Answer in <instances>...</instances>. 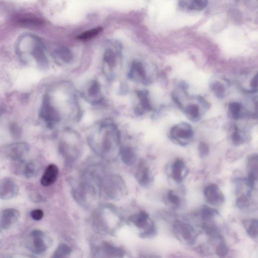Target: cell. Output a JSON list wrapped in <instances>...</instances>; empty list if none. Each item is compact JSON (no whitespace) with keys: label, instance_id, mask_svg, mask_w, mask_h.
<instances>
[{"label":"cell","instance_id":"obj_15","mask_svg":"<svg viewBox=\"0 0 258 258\" xmlns=\"http://www.w3.org/2000/svg\"><path fill=\"white\" fill-rule=\"evenodd\" d=\"M20 217V213L16 209L4 210L0 214V227L3 229H10L18 221Z\"/></svg>","mask_w":258,"mask_h":258},{"label":"cell","instance_id":"obj_13","mask_svg":"<svg viewBox=\"0 0 258 258\" xmlns=\"http://www.w3.org/2000/svg\"><path fill=\"white\" fill-rule=\"evenodd\" d=\"M247 178L246 179L247 186L252 189L257 182L258 174V158L256 154L250 155L247 162Z\"/></svg>","mask_w":258,"mask_h":258},{"label":"cell","instance_id":"obj_5","mask_svg":"<svg viewBox=\"0 0 258 258\" xmlns=\"http://www.w3.org/2000/svg\"><path fill=\"white\" fill-rule=\"evenodd\" d=\"M40 116L49 126H52L61 119L60 112L53 105L48 95H45L43 98Z\"/></svg>","mask_w":258,"mask_h":258},{"label":"cell","instance_id":"obj_8","mask_svg":"<svg viewBox=\"0 0 258 258\" xmlns=\"http://www.w3.org/2000/svg\"><path fill=\"white\" fill-rule=\"evenodd\" d=\"M170 136L172 139L176 141L180 145L184 146L186 145L184 141H187L191 138L193 131L190 124L181 123L171 128Z\"/></svg>","mask_w":258,"mask_h":258},{"label":"cell","instance_id":"obj_1","mask_svg":"<svg viewBox=\"0 0 258 258\" xmlns=\"http://www.w3.org/2000/svg\"><path fill=\"white\" fill-rule=\"evenodd\" d=\"M88 141L91 148L106 159H114L120 151L119 132L110 119L104 120L95 127Z\"/></svg>","mask_w":258,"mask_h":258},{"label":"cell","instance_id":"obj_22","mask_svg":"<svg viewBox=\"0 0 258 258\" xmlns=\"http://www.w3.org/2000/svg\"><path fill=\"white\" fill-rule=\"evenodd\" d=\"M58 174L57 167L53 164H49L45 169L41 178V184L44 186L52 185L56 181Z\"/></svg>","mask_w":258,"mask_h":258},{"label":"cell","instance_id":"obj_6","mask_svg":"<svg viewBox=\"0 0 258 258\" xmlns=\"http://www.w3.org/2000/svg\"><path fill=\"white\" fill-rule=\"evenodd\" d=\"M173 230L176 237L181 241L188 245L195 242L197 235L191 225L177 220L173 224Z\"/></svg>","mask_w":258,"mask_h":258},{"label":"cell","instance_id":"obj_10","mask_svg":"<svg viewBox=\"0 0 258 258\" xmlns=\"http://www.w3.org/2000/svg\"><path fill=\"white\" fill-rule=\"evenodd\" d=\"M19 192L16 181L10 177H4L0 180V199L9 200L15 198Z\"/></svg>","mask_w":258,"mask_h":258},{"label":"cell","instance_id":"obj_32","mask_svg":"<svg viewBox=\"0 0 258 258\" xmlns=\"http://www.w3.org/2000/svg\"><path fill=\"white\" fill-rule=\"evenodd\" d=\"M56 55L60 60L65 63L70 62L73 58V54L71 51L66 48H62L58 50Z\"/></svg>","mask_w":258,"mask_h":258},{"label":"cell","instance_id":"obj_18","mask_svg":"<svg viewBox=\"0 0 258 258\" xmlns=\"http://www.w3.org/2000/svg\"><path fill=\"white\" fill-rule=\"evenodd\" d=\"M187 172L184 161L177 158L171 165L170 176L175 182L180 183L185 177Z\"/></svg>","mask_w":258,"mask_h":258},{"label":"cell","instance_id":"obj_12","mask_svg":"<svg viewBox=\"0 0 258 258\" xmlns=\"http://www.w3.org/2000/svg\"><path fill=\"white\" fill-rule=\"evenodd\" d=\"M29 151L27 144L22 142H15L9 145L6 149L7 157L13 161L23 160Z\"/></svg>","mask_w":258,"mask_h":258},{"label":"cell","instance_id":"obj_39","mask_svg":"<svg viewBox=\"0 0 258 258\" xmlns=\"http://www.w3.org/2000/svg\"><path fill=\"white\" fill-rule=\"evenodd\" d=\"M250 85L254 90H257V75L256 74L252 79Z\"/></svg>","mask_w":258,"mask_h":258},{"label":"cell","instance_id":"obj_31","mask_svg":"<svg viewBox=\"0 0 258 258\" xmlns=\"http://www.w3.org/2000/svg\"><path fill=\"white\" fill-rule=\"evenodd\" d=\"M229 252V248L223 238L219 239V242L216 248V253L219 257H225Z\"/></svg>","mask_w":258,"mask_h":258},{"label":"cell","instance_id":"obj_36","mask_svg":"<svg viewBox=\"0 0 258 258\" xmlns=\"http://www.w3.org/2000/svg\"><path fill=\"white\" fill-rule=\"evenodd\" d=\"M231 139L232 143L235 146H239L243 142V139H242L241 135L237 131L234 132L232 134Z\"/></svg>","mask_w":258,"mask_h":258},{"label":"cell","instance_id":"obj_3","mask_svg":"<svg viewBox=\"0 0 258 258\" xmlns=\"http://www.w3.org/2000/svg\"><path fill=\"white\" fill-rule=\"evenodd\" d=\"M130 220L136 227L142 230L140 237L150 238L154 237L156 234V226L150 218L149 214L145 211H142L132 216Z\"/></svg>","mask_w":258,"mask_h":258},{"label":"cell","instance_id":"obj_35","mask_svg":"<svg viewBox=\"0 0 258 258\" xmlns=\"http://www.w3.org/2000/svg\"><path fill=\"white\" fill-rule=\"evenodd\" d=\"M198 150L200 156L201 157L207 156L209 152V147L208 144L205 142H201L199 145Z\"/></svg>","mask_w":258,"mask_h":258},{"label":"cell","instance_id":"obj_4","mask_svg":"<svg viewBox=\"0 0 258 258\" xmlns=\"http://www.w3.org/2000/svg\"><path fill=\"white\" fill-rule=\"evenodd\" d=\"M50 238L40 230H34L29 234L27 247L35 254L44 252L51 243Z\"/></svg>","mask_w":258,"mask_h":258},{"label":"cell","instance_id":"obj_25","mask_svg":"<svg viewBox=\"0 0 258 258\" xmlns=\"http://www.w3.org/2000/svg\"><path fill=\"white\" fill-rule=\"evenodd\" d=\"M101 250L105 254L110 257H122L124 253L120 248L107 244H104Z\"/></svg>","mask_w":258,"mask_h":258},{"label":"cell","instance_id":"obj_34","mask_svg":"<svg viewBox=\"0 0 258 258\" xmlns=\"http://www.w3.org/2000/svg\"><path fill=\"white\" fill-rule=\"evenodd\" d=\"M212 90L217 97L222 98L224 96L225 89L224 86L219 82H215L211 85Z\"/></svg>","mask_w":258,"mask_h":258},{"label":"cell","instance_id":"obj_26","mask_svg":"<svg viewBox=\"0 0 258 258\" xmlns=\"http://www.w3.org/2000/svg\"><path fill=\"white\" fill-rule=\"evenodd\" d=\"M218 214L216 209L204 205L200 210V215L202 218L206 221L211 220Z\"/></svg>","mask_w":258,"mask_h":258},{"label":"cell","instance_id":"obj_37","mask_svg":"<svg viewBox=\"0 0 258 258\" xmlns=\"http://www.w3.org/2000/svg\"><path fill=\"white\" fill-rule=\"evenodd\" d=\"M44 215L43 212L40 209H35L30 212L31 217L35 221H39L42 219Z\"/></svg>","mask_w":258,"mask_h":258},{"label":"cell","instance_id":"obj_38","mask_svg":"<svg viewBox=\"0 0 258 258\" xmlns=\"http://www.w3.org/2000/svg\"><path fill=\"white\" fill-rule=\"evenodd\" d=\"M207 0H192V7L196 9H202L206 5Z\"/></svg>","mask_w":258,"mask_h":258},{"label":"cell","instance_id":"obj_19","mask_svg":"<svg viewBox=\"0 0 258 258\" xmlns=\"http://www.w3.org/2000/svg\"><path fill=\"white\" fill-rule=\"evenodd\" d=\"M105 186L106 193L111 198H118L123 190V184L119 177H109Z\"/></svg>","mask_w":258,"mask_h":258},{"label":"cell","instance_id":"obj_2","mask_svg":"<svg viewBox=\"0 0 258 258\" xmlns=\"http://www.w3.org/2000/svg\"><path fill=\"white\" fill-rule=\"evenodd\" d=\"M17 49L21 56L31 55L41 69L45 70L48 67L43 44L38 36L30 33L21 35L18 41Z\"/></svg>","mask_w":258,"mask_h":258},{"label":"cell","instance_id":"obj_11","mask_svg":"<svg viewBox=\"0 0 258 258\" xmlns=\"http://www.w3.org/2000/svg\"><path fill=\"white\" fill-rule=\"evenodd\" d=\"M204 196L206 201L213 206L222 205L225 201V197L218 185L215 183L207 185L204 189Z\"/></svg>","mask_w":258,"mask_h":258},{"label":"cell","instance_id":"obj_9","mask_svg":"<svg viewBox=\"0 0 258 258\" xmlns=\"http://www.w3.org/2000/svg\"><path fill=\"white\" fill-rule=\"evenodd\" d=\"M83 96L92 104H97L101 102L103 95L100 83L96 80L89 82L83 91Z\"/></svg>","mask_w":258,"mask_h":258},{"label":"cell","instance_id":"obj_7","mask_svg":"<svg viewBox=\"0 0 258 258\" xmlns=\"http://www.w3.org/2000/svg\"><path fill=\"white\" fill-rule=\"evenodd\" d=\"M103 71L108 79H112L116 75L120 67L119 61L116 53L108 49L104 53L103 61Z\"/></svg>","mask_w":258,"mask_h":258},{"label":"cell","instance_id":"obj_14","mask_svg":"<svg viewBox=\"0 0 258 258\" xmlns=\"http://www.w3.org/2000/svg\"><path fill=\"white\" fill-rule=\"evenodd\" d=\"M128 76L130 79L136 82L142 83L148 82L145 66L140 60H135L132 62Z\"/></svg>","mask_w":258,"mask_h":258},{"label":"cell","instance_id":"obj_24","mask_svg":"<svg viewBox=\"0 0 258 258\" xmlns=\"http://www.w3.org/2000/svg\"><path fill=\"white\" fill-rule=\"evenodd\" d=\"M122 162L127 165H133L136 160V155L133 149L128 146L122 147L120 151Z\"/></svg>","mask_w":258,"mask_h":258},{"label":"cell","instance_id":"obj_20","mask_svg":"<svg viewBox=\"0 0 258 258\" xmlns=\"http://www.w3.org/2000/svg\"><path fill=\"white\" fill-rule=\"evenodd\" d=\"M136 178L139 184L144 187L151 186L154 179L153 174L149 168L143 164L139 167Z\"/></svg>","mask_w":258,"mask_h":258},{"label":"cell","instance_id":"obj_21","mask_svg":"<svg viewBox=\"0 0 258 258\" xmlns=\"http://www.w3.org/2000/svg\"><path fill=\"white\" fill-rule=\"evenodd\" d=\"M137 96L138 99V104L134 107V110L136 114L142 115L145 111L152 109L148 98V92L145 90L138 91Z\"/></svg>","mask_w":258,"mask_h":258},{"label":"cell","instance_id":"obj_30","mask_svg":"<svg viewBox=\"0 0 258 258\" xmlns=\"http://www.w3.org/2000/svg\"><path fill=\"white\" fill-rule=\"evenodd\" d=\"M103 30V28L98 27L86 31L77 36V38L80 40H87L92 38Z\"/></svg>","mask_w":258,"mask_h":258},{"label":"cell","instance_id":"obj_33","mask_svg":"<svg viewBox=\"0 0 258 258\" xmlns=\"http://www.w3.org/2000/svg\"><path fill=\"white\" fill-rule=\"evenodd\" d=\"M241 109V105L237 102H230L229 104V111L233 118L235 119H237L239 117Z\"/></svg>","mask_w":258,"mask_h":258},{"label":"cell","instance_id":"obj_29","mask_svg":"<svg viewBox=\"0 0 258 258\" xmlns=\"http://www.w3.org/2000/svg\"><path fill=\"white\" fill-rule=\"evenodd\" d=\"M167 201L174 208H178L181 204V200L178 195L173 190H170L167 194Z\"/></svg>","mask_w":258,"mask_h":258},{"label":"cell","instance_id":"obj_28","mask_svg":"<svg viewBox=\"0 0 258 258\" xmlns=\"http://www.w3.org/2000/svg\"><path fill=\"white\" fill-rule=\"evenodd\" d=\"M185 113L192 121L197 120L200 116L199 108L196 104L188 105L185 108Z\"/></svg>","mask_w":258,"mask_h":258},{"label":"cell","instance_id":"obj_16","mask_svg":"<svg viewBox=\"0 0 258 258\" xmlns=\"http://www.w3.org/2000/svg\"><path fill=\"white\" fill-rule=\"evenodd\" d=\"M18 167L17 170L27 178H32L39 174L40 164L35 161H29L24 162L23 160L17 161Z\"/></svg>","mask_w":258,"mask_h":258},{"label":"cell","instance_id":"obj_27","mask_svg":"<svg viewBox=\"0 0 258 258\" xmlns=\"http://www.w3.org/2000/svg\"><path fill=\"white\" fill-rule=\"evenodd\" d=\"M71 251L72 249L69 245L61 243L57 247L52 257L55 258L66 257L70 254Z\"/></svg>","mask_w":258,"mask_h":258},{"label":"cell","instance_id":"obj_23","mask_svg":"<svg viewBox=\"0 0 258 258\" xmlns=\"http://www.w3.org/2000/svg\"><path fill=\"white\" fill-rule=\"evenodd\" d=\"M242 224L248 236L253 239L257 238V220L256 219H245L242 221Z\"/></svg>","mask_w":258,"mask_h":258},{"label":"cell","instance_id":"obj_17","mask_svg":"<svg viewBox=\"0 0 258 258\" xmlns=\"http://www.w3.org/2000/svg\"><path fill=\"white\" fill-rule=\"evenodd\" d=\"M14 22L17 25L25 28H36L44 24L41 19L31 14H21L15 16Z\"/></svg>","mask_w":258,"mask_h":258}]
</instances>
